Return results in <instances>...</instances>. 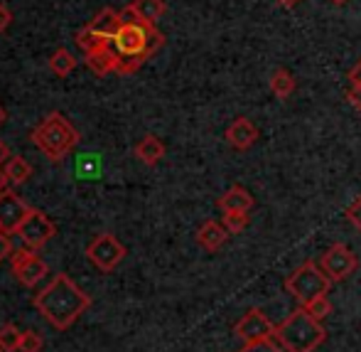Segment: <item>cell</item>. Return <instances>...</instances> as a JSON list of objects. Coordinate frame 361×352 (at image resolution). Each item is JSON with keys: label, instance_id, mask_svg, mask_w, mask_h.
<instances>
[{"label": "cell", "instance_id": "e0dca14e", "mask_svg": "<svg viewBox=\"0 0 361 352\" xmlns=\"http://www.w3.org/2000/svg\"><path fill=\"white\" fill-rule=\"evenodd\" d=\"M3 170L13 185H25V182L30 180V175H32V165L20 156H10L8 160H5Z\"/></svg>", "mask_w": 361, "mask_h": 352}, {"label": "cell", "instance_id": "6da1fadb", "mask_svg": "<svg viewBox=\"0 0 361 352\" xmlns=\"http://www.w3.org/2000/svg\"><path fill=\"white\" fill-rule=\"evenodd\" d=\"M32 305L52 328L67 330L91 305V295H86L67 274H57L52 281L35 295Z\"/></svg>", "mask_w": 361, "mask_h": 352}, {"label": "cell", "instance_id": "52a82bcc", "mask_svg": "<svg viewBox=\"0 0 361 352\" xmlns=\"http://www.w3.org/2000/svg\"><path fill=\"white\" fill-rule=\"evenodd\" d=\"M86 257L101 271H114L126 259V247L118 242V237H114L111 232H104L91 239V244L86 247Z\"/></svg>", "mask_w": 361, "mask_h": 352}, {"label": "cell", "instance_id": "d590c367", "mask_svg": "<svg viewBox=\"0 0 361 352\" xmlns=\"http://www.w3.org/2000/svg\"><path fill=\"white\" fill-rule=\"evenodd\" d=\"M0 352H3V350H0Z\"/></svg>", "mask_w": 361, "mask_h": 352}, {"label": "cell", "instance_id": "277c9868", "mask_svg": "<svg viewBox=\"0 0 361 352\" xmlns=\"http://www.w3.org/2000/svg\"><path fill=\"white\" fill-rule=\"evenodd\" d=\"M329 288H332V281L322 271V266L317 262H312V259L302 262L286 278V291L298 300V305H307L310 300L319 298V295H327Z\"/></svg>", "mask_w": 361, "mask_h": 352}, {"label": "cell", "instance_id": "8fae6325", "mask_svg": "<svg viewBox=\"0 0 361 352\" xmlns=\"http://www.w3.org/2000/svg\"><path fill=\"white\" fill-rule=\"evenodd\" d=\"M224 139H226V143L233 148V151L243 153V151H251V148L256 146L258 139H261V131H258V126L253 124L251 119L238 116V119H233L231 124H228Z\"/></svg>", "mask_w": 361, "mask_h": 352}, {"label": "cell", "instance_id": "9c48e42d", "mask_svg": "<svg viewBox=\"0 0 361 352\" xmlns=\"http://www.w3.org/2000/svg\"><path fill=\"white\" fill-rule=\"evenodd\" d=\"M10 266L13 274L18 276V281L23 286H35L37 281H42L47 276V264L35 254V249L25 247V249H15L10 254Z\"/></svg>", "mask_w": 361, "mask_h": 352}, {"label": "cell", "instance_id": "4fadbf2b", "mask_svg": "<svg viewBox=\"0 0 361 352\" xmlns=\"http://www.w3.org/2000/svg\"><path fill=\"white\" fill-rule=\"evenodd\" d=\"M228 242V232L221 222L216 219H207L200 229H197V244H200L204 252H219L224 244Z\"/></svg>", "mask_w": 361, "mask_h": 352}, {"label": "cell", "instance_id": "ac0fdd59", "mask_svg": "<svg viewBox=\"0 0 361 352\" xmlns=\"http://www.w3.org/2000/svg\"><path fill=\"white\" fill-rule=\"evenodd\" d=\"M76 45L89 54V52H96V49H104V47H109V45H114V40L104 37V35L96 33L91 25H86V28H81L79 33H76Z\"/></svg>", "mask_w": 361, "mask_h": 352}, {"label": "cell", "instance_id": "cb8c5ba5", "mask_svg": "<svg viewBox=\"0 0 361 352\" xmlns=\"http://www.w3.org/2000/svg\"><path fill=\"white\" fill-rule=\"evenodd\" d=\"M302 308H307V313L312 315V318L324 320V318H329V315H332V300H329L327 295H319V298L310 300V303L302 305Z\"/></svg>", "mask_w": 361, "mask_h": 352}, {"label": "cell", "instance_id": "7a4b0ae2", "mask_svg": "<svg viewBox=\"0 0 361 352\" xmlns=\"http://www.w3.org/2000/svg\"><path fill=\"white\" fill-rule=\"evenodd\" d=\"M273 340L286 352H314L327 340V328L322 325V320L312 318L307 308L300 305L276 325Z\"/></svg>", "mask_w": 361, "mask_h": 352}, {"label": "cell", "instance_id": "83f0119b", "mask_svg": "<svg viewBox=\"0 0 361 352\" xmlns=\"http://www.w3.org/2000/svg\"><path fill=\"white\" fill-rule=\"evenodd\" d=\"M10 254H13V242H10V234L0 229V264H3L5 259H10Z\"/></svg>", "mask_w": 361, "mask_h": 352}, {"label": "cell", "instance_id": "4316f807", "mask_svg": "<svg viewBox=\"0 0 361 352\" xmlns=\"http://www.w3.org/2000/svg\"><path fill=\"white\" fill-rule=\"evenodd\" d=\"M347 219L352 222V227H357L361 232V195L347 207Z\"/></svg>", "mask_w": 361, "mask_h": 352}, {"label": "cell", "instance_id": "d6986e66", "mask_svg": "<svg viewBox=\"0 0 361 352\" xmlns=\"http://www.w3.org/2000/svg\"><path fill=\"white\" fill-rule=\"evenodd\" d=\"M295 89H298V81H295V76L288 69L281 67L271 74V94L276 99H288Z\"/></svg>", "mask_w": 361, "mask_h": 352}, {"label": "cell", "instance_id": "484cf974", "mask_svg": "<svg viewBox=\"0 0 361 352\" xmlns=\"http://www.w3.org/2000/svg\"><path fill=\"white\" fill-rule=\"evenodd\" d=\"M238 352H286V350L271 338V340H266V343H258V345H243Z\"/></svg>", "mask_w": 361, "mask_h": 352}, {"label": "cell", "instance_id": "5b68a950", "mask_svg": "<svg viewBox=\"0 0 361 352\" xmlns=\"http://www.w3.org/2000/svg\"><path fill=\"white\" fill-rule=\"evenodd\" d=\"M319 266H322V271L329 276V281L339 283V281H347L359 269V257L344 242H334L332 247L319 257Z\"/></svg>", "mask_w": 361, "mask_h": 352}, {"label": "cell", "instance_id": "7c38bea8", "mask_svg": "<svg viewBox=\"0 0 361 352\" xmlns=\"http://www.w3.org/2000/svg\"><path fill=\"white\" fill-rule=\"evenodd\" d=\"M216 207L221 212H251L256 207V197L241 185H231L216 200Z\"/></svg>", "mask_w": 361, "mask_h": 352}, {"label": "cell", "instance_id": "8992f818", "mask_svg": "<svg viewBox=\"0 0 361 352\" xmlns=\"http://www.w3.org/2000/svg\"><path fill=\"white\" fill-rule=\"evenodd\" d=\"M273 333H276V323H273L261 308H248L246 313L241 315V320L233 325V335H236L243 345L266 343V340L273 338Z\"/></svg>", "mask_w": 361, "mask_h": 352}, {"label": "cell", "instance_id": "d6a6232c", "mask_svg": "<svg viewBox=\"0 0 361 352\" xmlns=\"http://www.w3.org/2000/svg\"><path fill=\"white\" fill-rule=\"evenodd\" d=\"M10 158V153H8V146H5L3 141H0V165H3L5 160H8Z\"/></svg>", "mask_w": 361, "mask_h": 352}, {"label": "cell", "instance_id": "d4e9b609", "mask_svg": "<svg viewBox=\"0 0 361 352\" xmlns=\"http://www.w3.org/2000/svg\"><path fill=\"white\" fill-rule=\"evenodd\" d=\"M44 340L37 330H25L23 340H20V352H42Z\"/></svg>", "mask_w": 361, "mask_h": 352}, {"label": "cell", "instance_id": "ffe728a7", "mask_svg": "<svg viewBox=\"0 0 361 352\" xmlns=\"http://www.w3.org/2000/svg\"><path fill=\"white\" fill-rule=\"evenodd\" d=\"M130 5H133L135 13H138L140 18L145 20V23H152V25H155L157 20H160L162 15L167 13L165 0H133Z\"/></svg>", "mask_w": 361, "mask_h": 352}, {"label": "cell", "instance_id": "7402d4cb", "mask_svg": "<svg viewBox=\"0 0 361 352\" xmlns=\"http://www.w3.org/2000/svg\"><path fill=\"white\" fill-rule=\"evenodd\" d=\"M221 224L228 234H241L251 224V212H224Z\"/></svg>", "mask_w": 361, "mask_h": 352}, {"label": "cell", "instance_id": "f1b7e54d", "mask_svg": "<svg viewBox=\"0 0 361 352\" xmlns=\"http://www.w3.org/2000/svg\"><path fill=\"white\" fill-rule=\"evenodd\" d=\"M347 99H349V104H352L354 109H357L359 114H361V86H349Z\"/></svg>", "mask_w": 361, "mask_h": 352}, {"label": "cell", "instance_id": "4dcf8cb0", "mask_svg": "<svg viewBox=\"0 0 361 352\" xmlns=\"http://www.w3.org/2000/svg\"><path fill=\"white\" fill-rule=\"evenodd\" d=\"M349 86H361V57H359V62L349 69Z\"/></svg>", "mask_w": 361, "mask_h": 352}, {"label": "cell", "instance_id": "5bb4252c", "mask_svg": "<svg viewBox=\"0 0 361 352\" xmlns=\"http://www.w3.org/2000/svg\"><path fill=\"white\" fill-rule=\"evenodd\" d=\"M135 158H138V160L147 168L157 165V163L165 158V143L157 139V136L147 134L140 139L138 146H135Z\"/></svg>", "mask_w": 361, "mask_h": 352}, {"label": "cell", "instance_id": "9a60e30c", "mask_svg": "<svg viewBox=\"0 0 361 352\" xmlns=\"http://www.w3.org/2000/svg\"><path fill=\"white\" fill-rule=\"evenodd\" d=\"M116 64H118V52H116L111 45L104 49H96V52L86 54V67L99 76H106V74H111V71H116Z\"/></svg>", "mask_w": 361, "mask_h": 352}, {"label": "cell", "instance_id": "ba28073f", "mask_svg": "<svg viewBox=\"0 0 361 352\" xmlns=\"http://www.w3.org/2000/svg\"><path fill=\"white\" fill-rule=\"evenodd\" d=\"M54 234H57L54 222L39 210H30V214L25 217V222L20 224V229H18V237L23 239V244L30 249H35V252L42 249Z\"/></svg>", "mask_w": 361, "mask_h": 352}, {"label": "cell", "instance_id": "603a6c76", "mask_svg": "<svg viewBox=\"0 0 361 352\" xmlns=\"http://www.w3.org/2000/svg\"><path fill=\"white\" fill-rule=\"evenodd\" d=\"M20 340H23V333L13 323H5L0 328V350L3 352H20Z\"/></svg>", "mask_w": 361, "mask_h": 352}, {"label": "cell", "instance_id": "1f68e13d", "mask_svg": "<svg viewBox=\"0 0 361 352\" xmlns=\"http://www.w3.org/2000/svg\"><path fill=\"white\" fill-rule=\"evenodd\" d=\"M8 185H10L8 175H5V170L0 168V195H3V192H8Z\"/></svg>", "mask_w": 361, "mask_h": 352}, {"label": "cell", "instance_id": "30bf717a", "mask_svg": "<svg viewBox=\"0 0 361 352\" xmlns=\"http://www.w3.org/2000/svg\"><path fill=\"white\" fill-rule=\"evenodd\" d=\"M32 207L23 200L15 190H8L0 195V229L8 234H18L20 224L30 214Z\"/></svg>", "mask_w": 361, "mask_h": 352}, {"label": "cell", "instance_id": "3957f363", "mask_svg": "<svg viewBox=\"0 0 361 352\" xmlns=\"http://www.w3.org/2000/svg\"><path fill=\"white\" fill-rule=\"evenodd\" d=\"M79 131L64 119L59 111H52L42 119V124L30 134V141L44 153L52 163H59L74 151V146L79 143Z\"/></svg>", "mask_w": 361, "mask_h": 352}, {"label": "cell", "instance_id": "836d02e7", "mask_svg": "<svg viewBox=\"0 0 361 352\" xmlns=\"http://www.w3.org/2000/svg\"><path fill=\"white\" fill-rule=\"evenodd\" d=\"M300 3V0H278V5H281V8H295V5H298Z\"/></svg>", "mask_w": 361, "mask_h": 352}, {"label": "cell", "instance_id": "e575fe53", "mask_svg": "<svg viewBox=\"0 0 361 352\" xmlns=\"http://www.w3.org/2000/svg\"><path fill=\"white\" fill-rule=\"evenodd\" d=\"M3 124H5V109L0 106V126H3Z\"/></svg>", "mask_w": 361, "mask_h": 352}, {"label": "cell", "instance_id": "f546056e", "mask_svg": "<svg viewBox=\"0 0 361 352\" xmlns=\"http://www.w3.org/2000/svg\"><path fill=\"white\" fill-rule=\"evenodd\" d=\"M10 23H13V13L8 10V5L0 3V33H5L10 28Z\"/></svg>", "mask_w": 361, "mask_h": 352}, {"label": "cell", "instance_id": "2e32d148", "mask_svg": "<svg viewBox=\"0 0 361 352\" xmlns=\"http://www.w3.org/2000/svg\"><path fill=\"white\" fill-rule=\"evenodd\" d=\"M91 28L96 30L99 35H104V37L114 40L116 33L121 30V25H123V20H121V10H114V8H104L99 15H96L94 20H91Z\"/></svg>", "mask_w": 361, "mask_h": 352}, {"label": "cell", "instance_id": "44dd1931", "mask_svg": "<svg viewBox=\"0 0 361 352\" xmlns=\"http://www.w3.org/2000/svg\"><path fill=\"white\" fill-rule=\"evenodd\" d=\"M74 67H76L74 54L69 52V49H64V47L54 49V54L49 57V69H52L57 76H69L74 71Z\"/></svg>", "mask_w": 361, "mask_h": 352}]
</instances>
